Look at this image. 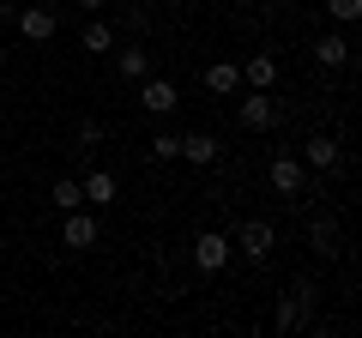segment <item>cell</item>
<instances>
[{"label":"cell","instance_id":"cell-18","mask_svg":"<svg viewBox=\"0 0 362 338\" xmlns=\"http://www.w3.org/2000/svg\"><path fill=\"white\" fill-rule=\"evenodd\" d=\"M151 157H157V163H175V157H181V133H157V139H151Z\"/></svg>","mask_w":362,"mask_h":338},{"label":"cell","instance_id":"cell-19","mask_svg":"<svg viewBox=\"0 0 362 338\" xmlns=\"http://www.w3.org/2000/svg\"><path fill=\"white\" fill-rule=\"evenodd\" d=\"M308 235H314V247H320V254H338V223H332V218H320Z\"/></svg>","mask_w":362,"mask_h":338},{"label":"cell","instance_id":"cell-2","mask_svg":"<svg viewBox=\"0 0 362 338\" xmlns=\"http://www.w3.org/2000/svg\"><path fill=\"white\" fill-rule=\"evenodd\" d=\"M230 247L242 254V260H254V266H259V260L272 254V247H278V230H272L266 218H247L242 230H235V242H230Z\"/></svg>","mask_w":362,"mask_h":338},{"label":"cell","instance_id":"cell-20","mask_svg":"<svg viewBox=\"0 0 362 338\" xmlns=\"http://www.w3.org/2000/svg\"><path fill=\"white\" fill-rule=\"evenodd\" d=\"M326 13H332V25H356V18H362V0H326Z\"/></svg>","mask_w":362,"mask_h":338},{"label":"cell","instance_id":"cell-14","mask_svg":"<svg viewBox=\"0 0 362 338\" xmlns=\"http://www.w3.org/2000/svg\"><path fill=\"white\" fill-rule=\"evenodd\" d=\"M242 85H254V91H272V85H278V61H272V54H254V61L242 66Z\"/></svg>","mask_w":362,"mask_h":338},{"label":"cell","instance_id":"cell-1","mask_svg":"<svg viewBox=\"0 0 362 338\" xmlns=\"http://www.w3.org/2000/svg\"><path fill=\"white\" fill-rule=\"evenodd\" d=\"M314 302H320L314 278H296V284L278 296V308H272V326H278V332H308L314 326Z\"/></svg>","mask_w":362,"mask_h":338},{"label":"cell","instance_id":"cell-23","mask_svg":"<svg viewBox=\"0 0 362 338\" xmlns=\"http://www.w3.org/2000/svg\"><path fill=\"white\" fill-rule=\"evenodd\" d=\"M78 6H90V13H97V6H115V0H78Z\"/></svg>","mask_w":362,"mask_h":338},{"label":"cell","instance_id":"cell-6","mask_svg":"<svg viewBox=\"0 0 362 338\" xmlns=\"http://www.w3.org/2000/svg\"><path fill=\"white\" fill-rule=\"evenodd\" d=\"M230 254H235V247H230V235H223V230H206V235L194 242L199 272H223V266H230Z\"/></svg>","mask_w":362,"mask_h":338},{"label":"cell","instance_id":"cell-10","mask_svg":"<svg viewBox=\"0 0 362 338\" xmlns=\"http://www.w3.org/2000/svg\"><path fill=\"white\" fill-rule=\"evenodd\" d=\"M85 206H115V194H121V182L109 175V169H85Z\"/></svg>","mask_w":362,"mask_h":338},{"label":"cell","instance_id":"cell-7","mask_svg":"<svg viewBox=\"0 0 362 338\" xmlns=\"http://www.w3.org/2000/svg\"><path fill=\"white\" fill-rule=\"evenodd\" d=\"M223 157L218 133H181V163H194V169H211Z\"/></svg>","mask_w":362,"mask_h":338},{"label":"cell","instance_id":"cell-5","mask_svg":"<svg viewBox=\"0 0 362 338\" xmlns=\"http://www.w3.org/2000/svg\"><path fill=\"white\" fill-rule=\"evenodd\" d=\"M139 109H145V115H175L181 91L169 85V78H139Z\"/></svg>","mask_w":362,"mask_h":338},{"label":"cell","instance_id":"cell-9","mask_svg":"<svg viewBox=\"0 0 362 338\" xmlns=\"http://www.w3.org/2000/svg\"><path fill=\"white\" fill-rule=\"evenodd\" d=\"M302 163H308V169H338V163H344V145H338L332 133H314V139L302 145Z\"/></svg>","mask_w":362,"mask_h":338},{"label":"cell","instance_id":"cell-16","mask_svg":"<svg viewBox=\"0 0 362 338\" xmlns=\"http://www.w3.org/2000/svg\"><path fill=\"white\" fill-rule=\"evenodd\" d=\"M49 199H54L61 211H78V206H85V187H78V175H61V182L49 187Z\"/></svg>","mask_w":362,"mask_h":338},{"label":"cell","instance_id":"cell-15","mask_svg":"<svg viewBox=\"0 0 362 338\" xmlns=\"http://www.w3.org/2000/svg\"><path fill=\"white\" fill-rule=\"evenodd\" d=\"M314 54H320V66H344V61H350V42H344V30H326V37L314 42Z\"/></svg>","mask_w":362,"mask_h":338},{"label":"cell","instance_id":"cell-21","mask_svg":"<svg viewBox=\"0 0 362 338\" xmlns=\"http://www.w3.org/2000/svg\"><path fill=\"white\" fill-rule=\"evenodd\" d=\"M90 145H103V121H78V151H90Z\"/></svg>","mask_w":362,"mask_h":338},{"label":"cell","instance_id":"cell-3","mask_svg":"<svg viewBox=\"0 0 362 338\" xmlns=\"http://www.w3.org/2000/svg\"><path fill=\"white\" fill-rule=\"evenodd\" d=\"M266 182H272V194H284V199H302V187H308V163L302 157H272V169H266Z\"/></svg>","mask_w":362,"mask_h":338},{"label":"cell","instance_id":"cell-22","mask_svg":"<svg viewBox=\"0 0 362 338\" xmlns=\"http://www.w3.org/2000/svg\"><path fill=\"white\" fill-rule=\"evenodd\" d=\"M127 25H133V37H139V30H151V13H145V6H127Z\"/></svg>","mask_w":362,"mask_h":338},{"label":"cell","instance_id":"cell-12","mask_svg":"<svg viewBox=\"0 0 362 338\" xmlns=\"http://www.w3.org/2000/svg\"><path fill=\"white\" fill-rule=\"evenodd\" d=\"M66 247H78V254H85V247H97V218H90L85 206L66 211Z\"/></svg>","mask_w":362,"mask_h":338},{"label":"cell","instance_id":"cell-17","mask_svg":"<svg viewBox=\"0 0 362 338\" xmlns=\"http://www.w3.org/2000/svg\"><path fill=\"white\" fill-rule=\"evenodd\" d=\"M85 49H90V54H109V49H115V30L90 18V25H85Z\"/></svg>","mask_w":362,"mask_h":338},{"label":"cell","instance_id":"cell-8","mask_svg":"<svg viewBox=\"0 0 362 338\" xmlns=\"http://www.w3.org/2000/svg\"><path fill=\"white\" fill-rule=\"evenodd\" d=\"M54 30H61L54 6H25V13H18V37H25V42H49Z\"/></svg>","mask_w":362,"mask_h":338},{"label":"cell","instance_id":"cell-11","mask_svg":"<svg viewBox=\"0 0 362 338\" xmlns=\"http://www.w3.org/2000/svg\"><path fill=\"white\" fill-rule=\"evenodd\" d=\"M206 91L211 97H235V91H242V66H235V61H211L206 66Z\"/></svg>","mask_w":362,"mask_h":338},{"label":"cell","instance_id":"cell-4","mask_svg":"<svg viewBox=\"0 0 362 338\" xmlns=\"http://www.w3.org/2000/svg\"><path fill=\"white\" fill-rule=\"evenodd\" d=\"M235 115H242V127H247V133L278 127V103H272V91H247L242 103H235Z\"/></svg>","mask_w":362,"mask_h":338},{"label":"cell","instance_id":"cell-24","mask_svg":"<svg viewBox=\"0 0 362 338\" xmlns=\"http://www.w3.org/2000/svg\"><path fill=\"white\" fill-rule=\"evenodd\" d=\"M0 13H6V6H0Z\"/></svg>","mask_w":362,"mask_h":338},{"label":"cell","instance_id":"cell-13","mask_svg":"<svg viewBox=\"0 0 362 338\" xmlns=\"http://www.w3.org/2000/svg\"><path fill=\"white\" fill-rule=\"evenodd\" d=\"M115 73L127 78V85H139V78H151V54H145L139 42H127V49L115 54Z\"/></svg>","mask_w":362,"mask_h":338}]
</instances>
